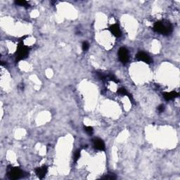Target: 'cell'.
<instances>
[{"mask_svg":"<svg viewBox=\"0 0 180 180\" xmlns=\"http://www.w3.org/2000/svg\"><path fill=\"white\" fill-rule=\"evenodd\" d=\"M47 167L46 166H42L40 167V168H37L35 170V173L37 175V177L40 179H42L44 178V177L46 175V172H47Z\"/></svg>","mask_w":180,"mask_h":180,"instance_id":"cell-8","label":"cell"},{"mask_svg":"<svg viewBox=\"0 0 180 180\" xmlns=\"http://www.w3.org/2000/svg\"><path fill=\"white\" fill-rule=\"evenodd\" d=\"M119 59L123 63H126L129 61V53L126 48L121 47L118 51Z\"/></svg>","mask_w":180,"mask_h":180,"instance_id":"cell-4","label":"cell"},{"mask_svg":"<svg viewBox=\"0 0 180 180\" xmlns=\"http://www.w3.org/2000/svg\"><path fill=\"white\" fill-rule=\"evenodd\" d=\"M136 59H137V60H139V61H144V63H151L152 62V60L151 58H150V56L148 55L147 54H146L145 52H139L137 54H136Z\"/></svg>","mask_w":180,"mask_h":180,"instance_id":"cell-5","label":"cell"},{"mask_svg":"<svg viewBox=\"0 0 180 180\" xmlns=\"http://www.w3.org/2000/svg\"><path fill=\"white\" fill-rule=\"evenodd\" d=\"M163 95L166 101H170L171 99L177 98L178 96H179V94L177 91H170V92H164L163 94Z\"/></svg>","mask_w":180,"mask_h":180,"instance_id":"cell-9","label":"cell"},{"mask_svg":"<svg viewBox=\"0 0 180 180\" xmlns=\"http://www.w3.org/2000/svg\"><path fill=\"white\" fill-rule=\"evenodd\" d=\"M15 3L19 6H22V7H29V4H28V3L26 1H16Z\"/></svg>","mask_w":180,"mask_h":180,"instance_id":"cell-11","label":"cell"},{"mask_svg":"<svg viewBox=\"0 0 180 180\" xmlns=\"http://www.w3.org/2000/svg\"><path fill=\"white\" fill-rule=\"evenodd\" d=\"M118 93L121 95H127V96L129 95L128 92L127 91V90L125 89V88H120V89L118 90Z\"/></svg>","mask_w":180,"mask_h":180,"instance_id":"cell-12","label":"cell"},{"mask_svg":"<svg viewBox=\"0 0 180 180\" xmlns=\"http://www.w3.org/2000/svg\"><path fill=\"white\" fill-rule=\"evenodd\" d=\"M94 146L95 149L99 150V151H104L105 148H106L104 142L99 138H96L95 139H94Z\"/></svg>","mask_w":180,"mask_h":180,"instance_id":"cell-6","label":"cell"},{"mask_svg":"<svg viewBox=\"0 0 180 180\" xmlns=\"http://www.w3.org/2000/svg\"><path fill=\"white\" fill-rule=\"evenodd\" d=\"M89 46V44L87 42H84L83 43H82V49H83V51H84V52L88 50Z\"/></svg>","mask_w":180,"mask_h":180,"instance_id":"cell-14","label":"cell"},{"mask_svg":"<svg viewBox=\"0 0 180 180\" xmlns=\"http://www.w3.org/2000/svg\"><path fill=\"white\" fill-rule=\"evenodd\" d=\"M30 52V48L28 46L24 45L22 42H20L18 45L17 50L16 52V61H21V60L25 59L28 56Z\"/></svg>","mask_w":180,"mask_h":180,"instance_id":"cell-2","label":"cell"},{"mask_svg":"<svg viewBox=\"0 0 180 180\" xmlns=\"http://www.w3.org/2000/svg\"><path fill=\"white\" fill-rule=\"evenodd\" d=\"M80 150H78V151L75 152V156H74L75 161L76 162V161L80 158Z\"/></svg>","mask_w":180,"mask_h":180,"instance_id":"cell-15","label":"cell"},{"mask_svg":"<svg viewBox=\"0 0 180 180\" xmlns=\"http://www.w3.org/2000/svg\"><path fill=\"white\" fill-rule=\"evenodd\" d=\"M84 130L85 132L89 134H92V133L94 132V129L91 127L87 126V127H84Z\"/></svg>","mask_w":180,"mask_h":180,"instance_id":"cell-13","label":"cell"},{"mask_svg":"<svg viewBox=\"0 0 180 180\" xmlns=\"http://www.w3.org/2000/svg\"><path fill=\"white\" fill-rule=\"evenodd\" d=\"M109 30L110 33L116 37H119L121 36V30L118 24H113V25H112L109 28Z\"/></svg>","mask_w":180,"mask_h":180,"instance_id":"cell-7","label":"cell"},{"mask_svg":"<svg viewBox=\"0 0 180 180\" xmlns=\"http://www.w3.org/2000/svg\"><path fill=\"white\" fill-rule=\"evenodd\" d=\"M7 175L10 179H18L22 176V171L20 168H14L9 170Z\"/></svg>","mask_w":180,"mask_h":180,"instance_id":"cell-3","label":"cell"},{"mask_svg":"<svg viewBox=\"0 0 180 180\" xmlns=\"http://www.w3.org/2000/svg\"><path fill=\"white\" fill-rule=\"evenodd\" d=\"M153 30L156 33H160L162 35H169L172 33V26L169 22L158 21L155 22L153 25Z\"/></svg>","mask_w":180,"mask_h":180,"instance_id":"cell-1","label":"cell"},{"mask_svg":"<svg viewBox=\"0 0 180 180\" xmlns=\"http://www.w3.org/2000/svg\"><path fill=\"white\" fill-rule=\"evenodd\" d=\"M101 179H116V177H115V174H106V175H105L104 177H101Z\"/></svg>","mask_w":180,"mask_h":180,"instance_id":"cell-10","label":"cell"},{"mask_svg":"<svg viewBox=\"0 0 180 180\" xmlns=\"http://www.w3.org/2000/svg\"><path fill=\"white\" fill-rule=\"evenodd\" d=\"M165 110V106L163 105H160L158 107V110L160 112H162L164 111Z\"/></svg>","mask_w":180,"mask_h":180,"instance_id":"cell-16","label":"cell"}]
</instances>
